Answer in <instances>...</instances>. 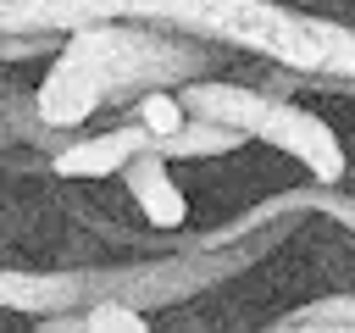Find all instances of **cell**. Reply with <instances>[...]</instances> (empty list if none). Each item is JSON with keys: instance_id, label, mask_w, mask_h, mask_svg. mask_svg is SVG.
<instances>
[{"instance_id": "obj_1", "label": "cell", "mask_w": 355, "mask_h": 333, "mask_svg": "<svg viewBox=\"0 0 355 333\" xmlns=\"http://www.w3.org/2000/svg\"><path fill=\"white\" fill-rule=\"evenodd\" d=\"M250 139H266L272 150L294 155L316 183H338V178H344V144H338V133H333L316 111H305V105H294V100L266 94V105H261L255 122H250Z\"/></svg>"}, {"instance_id": "obj_2", "label": "cell", "mask_w": 355, "mask_h": 333, "mask_svg": "<svg viewBox=\"0 0 355 333\" xmlns=\"http://www.w3.org/2000/svg\"><path fill=\"white\" fill-rule=\"evenodd\" d=\"M100 105H105L100 78H94L89 67L67 61V56H55V67L44 72V83L33 89V117H39L44 128H78V122H89Z\"/></svg>"}, {"instance_id": "obj_3", "label": "cell", "mask_w": 355, "mask_h": 333, "mask_svg": "<svg viewBox=\"0 0 355 333\" xmlns=\"http://www.w3.org/2000/svg\"><path fill=\"white\" fill-rule=\"evenodd\" d=\"M139 150H150V133L133 122V128H105V133H89V139H72L50 155V172L55 178H111L122 172Z\"/></svg>"}, {"instance_id": "obj_4", "label": "cell", "mask_w": 355, "mask_h": 333, "mask_svg": "<svg viewBox=\"0 0 355 333\" xmlns=\"http://www.w3.org/2000/svg\"><path fill=\"white\" fill-rule=\"evenodd\" d=\"M122 183H128V194H133V205L144 211L150 228L172 233V228L189 222V200H183V189L172 183V172H166V161H161L155 150H139V155L122 166Z\"/></svg>"}, {"instance_id": "obj_5", "label": "cell", "mask_w": 355, "mask_h": 333, "mask_svg": "<svg viewBox=\"0 0 355 333\" xmlns=\"http://www.w3.org/2000/svg\"><path fill=\"white\" fill-rule=\"evenodd\" d=\"M244 139L233 133V128H211V122H183L178 133H166V139H150V150L161 155V161H200V155H227V150H239Z\"/></svg>"}, {"instance_id": "obj_6", "label": "cell", "mask_w": 355, "mask_h": 333, "mask_svg": "<svg viewBox=\"0 0 355 333\" xmlns=\"http://www.w3.org/2000/svg\"><path fill=\"white\" fill-rule=\"evenodd\" d=\"M133 122H139L150 139H166V133H178L189 117H183L178 94H166V89H144V94H139V111H133Z\"/></svg>"}, {"instance_id": "obj_7", "label": "cell", "mask_w": 355, "mask_h": 333, "mask_svg": "<svg viewBox=\"0 0 355 333\" xmlns=\"http://www.w3.org/2000/svg\"><path fill=\"white\" fill-rule=\"evenodd\" d=\"M78 333H155V327L133 305H83L78 311Z\"/></svg>"}, {"instance_id": "obj_8", "label": "cell", "mask_w": 355, "mask_h": 333, "mask_svg": "<svg viewBox=\"0 0 355 333\" xmlns=\"http://www.w3.org/2000/svg\"><path fill=\"white\" fill-rule=\"evenodd\" d=\"M283 322H288V327H355V300H349V294H327V300H316V305L288 311Z\"/></svg>"}, {"instance_id": "obj_9", "label": "cell", "mask_w": 355, "mask_h": 333, "mask_svg": "<svg viewBox=\"0 0 355 333\" xmlns=\"http://www.w3.org/2000/svg\"><path fill=\"white\" fill-rule=\"evenodd\" d=\"M33 333H78V311H61V316H39Z\"/></svg>"}, {"instance_id": "obj_10", "label": "cell", "mask_w": 355, "mask_h": 333, "mask_svg": "<svg viewBox=\"0 0 355 333\" xmlns=\"http://www.w3.org/2000/svg\"><path fill=\"white\" fill-rule=\"evenodd\" d=\"M261 333H355V327H288V322H277V327H261Z\"/></svg>"}, {"instance_id": "obj_11", "label": "cell", "mask_w": 355, "mask_h": 333, "mask_svg": "<svg viewBox=\"0 0 355 333\" xmlns=\"http://www.w3.org/2000/svg\"><path fill=\"white\" fill-rule=\"evenodd\" d=\"M300 6H316V0H300Z\"/></svg>"}]
</instances>
